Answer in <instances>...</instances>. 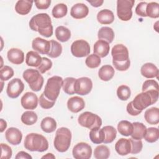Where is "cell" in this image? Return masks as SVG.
<instances>
[{"instance_id": "obj_1", "label": "cell", "mask_w": 159, "mask_h": 159, "mask_svg": "<svg viewBox=\"0 0 159 159\" xmlns=\"http://www.w3.org/2000/svg\"><path fill=\"white\" fill-rule=\"evenodd\" d=\"M29 27L38 32L45 37H50L53 34V26L49 15L47 13H40L34 16L29 21Z\"/></svg>"}, {"instance_id": "obj_2", "label": "cell", "mask_w": 159, "mask_h": 159, "mask_svg": "<svg viewBox=\"0 0 159 159\" xmlns=\"http://www.w3.org/2000/svg\"><path fill=\"white\" fill-rule=\"evenodd\" d=\"M112 64L119 71H125L130 65L127 48L122 44L115 45L111 50Z\"/></svg>"}, {"instance_id": "obj_3", "label": "cell", "mask_w": 159, "mask_h": 159, "mask_svg": "<svg viewBox=\"0 0 159 159\" xmlns=\"http://www.w3.org/2000/svg\"><path fill=\"white\" fill-rule=\"evenodd\" d=\"M24 146L25 149L31 152H43L48 148V142L47 139L41 134L30 133L26 135Z\"/></svg>"}, {"instance_id": "obj_4", "label": "cell", "mask_w": 159, "mask_h": 159, "mask_svg": "<svg viewBox=\"0 0 159 159\" xmlns=\"http://www.w3.org/2000/svg\"><path fill=\"white\" fill-rule=\"evenodd\" d=\"M158 91L150 90L138 94L132 101L135 109L140 111L148 107L149 106L155 104L158 99Z\"/></svg>"}, {"instance_id": "obj_5", "label": "cell", "mask_w": 159, "mask_h": 159, "mask_svg": "<svg viewBox=\"0 0 159 159\" xmlns=\"http://www.w3.org/2000/svg\"><path fill=\"white\" fill-rule=\"evenodd\" d=\"M71 140V133L66 127H60L56 131L53 141L55 148L59 152L67 151L70 146Z\"/></svg>"}, {"instance_id": "obj_6", "label": "cell", "mask_w": 159, "mask_h": 159, "mask_svg": "<svg viewBox=\"0 0 159 159\" xmlns=\"http://www.w3.org/2000/svg\"><path fill=\"white\" fill-rule=\"evenodd\" d=\"M63 80L59 76H53L47 80L43 94L50 101H55L58 97Z\"/></svg>"}, {"instance_id": "obj_7", "label": "cell", "mask_w": 159, "mask_h": 159, "mask_svg": "<svg viewBox=\"0 0 159 159\" xmlns=\"http://www.w3.org/2000/svg\"><path fill=\"white\" fill-rule=\"evenodd\" d=\"M22 76L32 91L37 92L42 89L44 80L38 70L27 69L23 72Z\"/></svg>"}, {"instance_id": "obj_8", "label": "cell", "mask_w": 159, "mask_h": 159, "mask_svg": "<svg viewBox=\"0 0 159 159\" xmlns=\"http://www.w3.org/2000/svg\"><path fill=\"white\" fill-rule=\"evenodd\" d=\"M78 122L81 126L89 129L100 127L102 125L101 118L98 115L89 111L81 113L78 118Z\"/></svg>"}, {"instance_id": "obj_9", "label": "cell", "mask_w": 159, "mask_h": 159, "mask_svg": "<svg viewBox=\"0 0 159 159\" xmlns=\"http://www.w3.org/2000/svg\"><path fill=\"white\" fill-rule=\"evenodd\" d=\"M134 3V0H118L117 1V14L121 20L128 21L132 18V8Z\"/></svg>"}, {"instance_id": "obj_10", "label": "cell", "mask_w": 159, "mask_h": 159, "mask_svg": "<svg viewBox=\"0 0 159 159\" xmlns=\"http://www.w3.org/2000/svg\"><path fill=\"white\" fill-rule=\"evenodd\" d=\"M90 51L89 44L88 42L83 39L74 41L71 45V52L72 55L78 58L88 56Z\"/></svg>"}, {"instance_id": "obj_11", "label": "cell", "mask_w": 159, "mask_h": 159, "mask_svg": "<svg viewBox=\"0 0 159 159\" xmlns=\"http://www.w3.org/2000/svg\"><path fill=\"white\" fill-rule=\"evenodd\" d=\"M93 88V82L89 78L81 77L76 79L74 84L75 94L84 96L89 94Z\"/></svg>"}, {"instance_id": "obj_12", "label": "cell", "mask_w": 159, "mask_h": 159, "mask_svg": "<svg viewBox=\"0 0 159 159\" xmlns=\"http://www.w3.org/2000/svg\"><path fill=\"white\" fill-rule=\"evenodd\" d=\"M72 154L76 159H89L91 157L92 148L87 143L80 142L74 146Z\"/></svg>"}, {"instance_id": "obj_13", "label": "cell", "mask_w": 159, "mask_h": 159, "mask_svg": "<svg viewBox=\"0 0 159 159\" xmlns=\"http://www.w3.org/2000/svg\"><path fill=\"white\" fill-rule=\"evenodd\" d=\"M24 84L19 78H14L7 84L6 93L10 98H17L24 91Z\"/></svg>"}, {"instance_id": "obj_14", "label": "cell", "mask_w": 159, "mask_h": 159, "mask_svg": "<svg viewBox=\"0 0 159 159\" xmlns=\"http://www.w3.org/2000/svg\"><path fill=\"white\" fill-rule=\"evenodd\" d=\"M38 98L37 95L32 92L25 93L20 99V103L25 109H35L38 105Z\"/></svg>"}, {"instance_id": "obj_15", "label": "cell", "mask_w": 159, "mask_h": 159, "mask_svg": "<svg viewBox=\"0 0 159 159\" xmlns=\"http://www.w3.org/2000/svg\"><path fill=\"white\" fill-rule=\"evenodd\" d=\"M32 47L35 52L43 55H48L51 48V44L48 40L40 37H36L32 40Z\"/></svg>"}, {"instance_id": "obj_16", "label": "cell", "mask_w": 159, "mask_h": 159, "mask_svg": "<svg viewBox=\"0 0 159 159\" xmlns=\"http://www.w3.org/2000/svg\"><path fill=\"white\" fill-rule=\"evenodd\" d=\"M5 137L7 141L11 145H17L20 143L22 134L20 130L15 127H9L5 132Z\"/></svg>"}, {"instance_id": "obj_17", "label": "cell", "mask_w": 159, "mask_h": 159, "mask_svg": "<svg viewBox=\"0 0 159 159\" xmlns=\"http://www.w3.org/2000/svg\"><path fill=\"white\" fill-rule=\"evenodd\" d=\"M89 13V8L83 3H77L72 6L70 15L76 19H81L86 17Z\"/></svg>"}, {"instance_id": "obj_18", "label": "cell", "mask_w": 159, "mask_h": 159, "mask_svg": "<svg viewBox=\"0 0 159 159\" xmlns=\"http://www.w3.org/2000/svg\"><path fill=\"white\" fill-rule=\"evenodd\" d=\"M85 107L84 101L82 98L74 96L70 98L67 101V107L71 112L77 113L83 109Z\"/></svg>"}, {"instance_id": "obj_19", "label": "cell", "mask_w": 159, "mask_h": 159, "mask_svg": "<svg viewBox=\"0 0 159 159\" xmlns=\"http://www.w3.org/2000/svg\"><path fill=\"white\" fill-rule=\"evenodd\" d=\"M7 57L9 61L15 65H20L24 62V53L19 48H12L8 50Z\"/></svg>"}, {"instance_id": "obj_20", "label": "cell", "mask_w": 159, "mask_h": 159, "mask_svg": "<svg viewBox=\"0 0 159 159\" xmlns=\"http://www.w3.org/2000/svg\"><path fill=\"white\" fill-rule=\"evenodd\" d=\"M115 150L121 156L129 154L131 150V144L129 139L124 138L120 139L115 144Z\"/></svg>"}, {"instance_id": "obj_21", "label": "cell", "mask_w": 159, "mask_h": 159, "mask_svg": "<svg viewBox=\"0 0 159 159\" xmlns=\"http://www.w3.org/2000/svg\"><path fill=\"white\" fill-rule=\"evenodd\" d=\"M142 75L147 78H157L159 74V70L156 65L152 63H146L143 65L140 69Z\"/></svg>"}, {"instance_id": "obj_22", "label": "cell", "mask_w": 159, "mask_h": 159, "mask_svg": "<svg viewBox=\"0 0 159 159\" xmlns=\"http://www.w3.org/2000/svg\"><path fill=\"white\" fill-rule=\"evenodd\" d=\"M109 43L102 40H98L94 45V53L100 58L106 57L109 52Z\"/></svg>"}, {"instance_id": "obj_23", "label": "cell", "mask_w": 159, "mask_h": 159, "mask_svg": "<svg viewBox=\"0 0 159 159\" xmlns=\"http://www.w3.org/2000/svg\"><path fill=\"white\" fill-rule=\"evenodd\" d=\"M144 118L147 123L156 125L159 122V109L158 107H152L145 111Z\"/></svg>"}, {"instance_id": "obj_24", "label": "cell", "mask_w": 159, "mask_h": 159, "mask_svg": "<svg viewBox=\"0 0 159 159\" xmlns=\"http://www.w3.org/2000/svg\"><path fill=\"white\" fill-rule=\"evenodd\" d=\"M33 2L32 1L19 0L15 5V10L20 15H26L30 12Z\"/></svg>"}, {"instance_id": "obj_25", "label": "cell", "mask_w": 159, "mask_h": 159, "mask_svg": "<svg viewBox=\"0 0 159 159\" xmlns=\"http://www.w3.org/2000/svg\"><path fill=\"white\" fill-rule=\"evenodd\" d=\"M97 20L101 24H110L114 20V13L109 9L101 10L97 14Z\"/></svg>"}, {"instance_id": "obj_26", "label": "cell", "mask_w": 159, "mask_h": 159, "mask_svg": "<svg viewBox=\"0 0 159 159\" xmlns=\"http://www.w3.org/2000/svg\"><path fill=\"white\" fill-rule=\"evenodd\" d=\"M133 124V132L131 134L132 139L135 140H142L146 133L147 127L142 122H135Z\"/></svg>"}, {"instance_id": "obj_27", "label": "cell", "mask_w": 159, "mask_h": 159, "mask_svg": "<svg viewBox=\"0 0 159 159\" xmlns=\"http://www.w3.org/2000/svg\"><path fill=\"white\" fill-rule=\"evenodd\" d=\"M89 135L91 142L95 144L103 143L105 138L104 130L102 128L100 129V127H95L91 129Z\"/></svg>"}, {"instance_id": "obj_28", "label": "cell", "mask_w": 159, "mask_h": 159, "mask_svg": "<svg viewBox=\"0 0 159 159\" xmlns=\"http://www.w3.org/2000/svg\"><path fill=\"white\" fill-rule=\"evenodd\" d=\"M114 73L115 71L114 68L109 65H103L98 71V76L99 78L104 81H107L111 80L113 78Z\"/></svg>"}, {"instance_id": "obj_29", "label": "cell", "mask_w": 159, "mask_h": 159, "mask_svg": "<svg viewBox=\"0 0 159 159\" xmlns=\"http://www.w3.org/2000/svg\"><path fill=\"white\" fill-rule=\"evenodd\" d=\"M42 60V58L35 51H29L26 54L25 63L28 66L38 67Z\"/></svg>"}, {"instance_id": "obj_30", "label": "cell", "mask_w": 159, "mask_h": 159, "mask_svg": "<svg viewBox=\"0 0 159 159\" xmlns=\"http://www.w3.org/2000/svg\"><path fill=\"white\" fill-rule=\"evenodd\" d=\"M98 37L99 40H102L110 43L114 39V32L109 27H102L98 32Z\"/></svg>"}, {"instance_id": "obj_31", "label": "cell", "mask_w": 159, "mask_h": 159, "mask_svg": "<svg viewBox=\"0 0 159 159\" xmlns=\"http://www.w3.org/2000/svg\"><path fill=\"white\" fill-rule=\"evenodd\" d=\"M40 127L43 132L46 133H52L57 129V122L51 117H46L41 121Z\"/></svg>"}, {"instance_id": "obj_32", "label": "cell", "mask_w": 159, "mask_h": 159, "mask_svg": "<svg viewBox=\"0 0 159 159\" xmlns=\"http://www.w3.org/2000/svg\"><path fill=\"white\" fill-rule=\"evenodd\" d=\"M117 130L123 136H129L133 132V124L128 120H121L117 124Z\"/></svg>"}, {"instance_id": "obj_33", "label": "cell", "mask_w": 159, "mask_h": 159, "mask_svg": "<svg viewBox=\"0 0 159 159\" xmlns=\"http://www.w3.org/2000/svg\"><path fill=\"white\" fill-rule=\"evenodd\" d=\"M55 36L57 40L61 42H67L71 37V32L66 27L60 25L55 29Z\"/></svg>"}, {"instance_id": "obj_34", "label": "cell", "mask_w": 159, "mask_h": 159, "mask_svg": "<svg viewBox=\"0 0 159 159\" xmlns=\"http://www.w3.org/2000/svg\"><path fill=\"white\" fill-rule=\"evenodd\" d=\"M21 121L27 125H32L34 124L38 119L36 113L32 111H25L21 116Z\"/></svg>"}, {"instance_id": "obj_35", "label": "cell", "mask_w": 159, "mask_h": 159, "mask_svg": "<svg viewBox=\"0 0 159 159\" xmlns=\"http://www.w3.org/2000/svg\"><path fill=\"white\" fill-rule=\"evenodd\" d=\"M109 156L110 150L106 145H98L94 150V157L96 159H107Z\"/></svg>"}, {"instance_id": "obj_36", "label": "cell", "mask_w": 159, "mask_h": 159, "mask_svg": "<svg viewBox=\"0 0 159 159\" xmlns=\"http://www.w3.org/2000/svg\"><path fill=\"white\" fill-rule=\"evenodd\" d=\"M104 134L105 138L104 140V143H110L114 141L116 139L117 135V131L116 129L111 126V125H106L102 127Z\"/></svg>"}, {"instance_id": "obj_37", "label": "cell", "mask_w": 159, "mask_h": 159, "mask_svg": "<svg viewBox=\"0 0 159 159\" xmlns=\"http://www.w3.org/2000/svg\"><path fill=\"white\" fill-rule=\"evenodd\" d=\"M68 12V8L65 4L59 3L56 4L52 11V16L56 19L62 18L65 16Z\"/></svg>"}, {"instance_id": "obj_38", "label": "cell", "mask_w": 159, "mask_h": 159, "mask_svg": "<svg viewBox=\"0 0 159 159\" xmlns=\"http://www.w3.org/2000/svg\"><path fill=\"white\" fill-rule=\"evenodd\" d=\"M149 143L157 142L159 139V130L157 127H149L147 129L145 135L143 137Z\"/></svg>"}, {"instance_id": "obj_39", "label": "cell", "mask_w": 159, "mask_h": 159, "mask_svg": "<svg viewBox=\"0 0 159 159\" xmlns=\"http://www.w3.org/2000/svg\"><path fill=\"white\" fill-rule=\"evenodd\" d=\"M147 17L151 18H158L159 17V4L156 2L147 3L146 7Z\"/></svg>"}, {"instance_id": "obj_40", "label": "cell", "mask_w": 159, "mask_h": 159, "mask_svg": "<svg viewBox=\"0 0 159 159\" xmlns=\"http://www.w3.org/2000/svg\"><path fill=\"white\" fill-rule=\"evenodd\" d=\"M51 48L48 56L50 58H57L58 57L62 52V46L56 40H51L50 41Z\"/></svg>"}, {"instance_id": "obj_41", "label": "cell", "mask_w": 159, "mask_h": 159, "mask_svg": "<svg viewBox=\"0 0 159 159\" xmlns=\"http://www.w3.org/2000/svg\"><path fill=\"white\" fill-rule=\"evenodd\" d=\"M76 79L73 77H67L63 81L62 88L63 91L70 95L75 94L74 91V84Z\"/></svg>"}, {"instance_id": "obj_42", "label": "cell", "mask_w": 159, "mask_h": 159, "mask_svg": "<svg viewBox=\"0 0 159 159\" xmlns=\"http://www.w3.org/2000/svg\"><path fill=\"white\" fill-rule=\"evenodd\" d=\"M131 94L130 89L126 85H120L117 89V96L118 98L121 101L127 100Z\"/></svg>"}, {"instance_id": "obj_43", "label": "cell", "mask_w": 159, "mask_h": 159, "mask_svg": "<svg viewBox=\"0 0 159 159\" xmlns=\"http://www.w3.org/2000/svg\"><path fill=\"white\" fill-rule=\"evenodd\" d=\"M101 58L94 53L88 55L85 60L86 65L89 68H98L101 64Z\"/></svg>"}, {"instance_id": "obj_44", "label": "cell", "mask_w": 159, "mask_h": 159, "mask_svg": "<svg viewBox=\"0 0 159 159\" xmlns=\"http://www.w3.org/2000/svg\"><path fill=\"white\" fill-rule=\"evenodd\" d=\"M13 69L9 66L5 65L0 70V78L1 81H7L14 76Z\"/></svg>"}, {"instance_id": "obj_45", "label": "cell", "mask_w": 159, "mask_h": 159, "mask_svg": "<svg viewBox=\"0 0 159 159\" xmlns=\"http://www.w3.org/2000/svg\"><path fill=\"white\" fill-rule=\"evenodd\" d=\"M142 92L150 91V90H156L158 91V83L157 81L154 80H148L144 81L142 85Z\"/></svg>"}, {"instance_id": "obj_46", "label": "cell", "mask_w": 159, "mask_h": 159, "mask_svg": "<svg viewBox=\"0 0 159 159\" xmlns=\"http://www.w3.org/2000/svg\"><path fill=\"white\" fill-rule=\"evenodd\" d=\"M131 144V150L130 153L137 154L142 151L143 144L141 140H135L132 138L129 139Z\"/></svg>"}, {"instance_id": "obj_47", "label": "cell", "mask_w": 159, "mask_h": 159, "mask_svg": "<svg viewBox=\"0 0 159 159\" xmlns=\"http://www.w3.org/2000/svg\"><path fill=\"white\" fill-rule=\"evenodd\" d=\"M39 102L40 107L45 109H48L52 108L55 103V101H50L45 97L43 93H42L39 99Z\"/></svg>"}, {"instance_id": "obj_48", "label": "cell", "mask_w": 159, "mask_h": 159, "mask_svg": "<svg viewBox=\"0 0 159 159\" xmlns=\"http://www.w3.org/2000/svg\"><path fill=\"white\" fill-rule=\"evenodd\" d=\"M52 66V61L47 57H42V60L40 65L37 67L38 70L40 73H45L48 71Z\"/></svg>"}, {"instance_id": "obj_49", "label": "cell", "mask_w": 159, "mask_h": 159, "mask_svg": "<svg viewBox=\"0 0 159 159\" xmlns=\"http://www.w3.org/2000/svg\"><path fill=\"white\" fill-rule=\"evenodd\" d=\"M1 159H9L12 157V151L11 148L6 143H1Z\"/></svg>"}, {"instance_id": "obj_50", "label": "cell", "mask_w": 159, "mask_h": 159, "mask_svg": "<svg viewBox=\"0 0 159 159\" xmlns=\"http://www.w3.org/2000/svg\"><path fill=\"white\" fill-rule=\"evenodd\" d=\"M147 3L146 2H140L135 7V13L140 17H147L146 7Z\"/></svg>"}, {"instance_id": "obj_51", "label": "cell", "mask_w": 159, "mask_h": 159, "mask_svg": "<svg viewBox=\"0 0 159 159\" xmlns=\"http://www.w3.org/2000/svg\"><path fill=\"white\" fill-rule=\"evenodd\" d=\"M35 6L39 9H47L49 7L51 1L50 0H40L34 1Z\"/></svg>"}, {"instance_id": "obj_52", "label": "cell", "mask_w": 159, "mask_h": 159, "mask_svg": "<svg viewBox=\"0 0 159 159\" xmlns=\"http://www.w3.org/2000/svg\"><path fill=\"white\" fill-rule=\"evenodd\" d=\"M127 109V112H128V114H129L130 116H138L139 114H140L142 112V111L140 110H137V109H135L134 107V106L132 104V102H130L126 107Z\"/></svg>"}, {"instance_id": "obj_53", "label": "cell", "mask_w": 159, "mask_h": 159, "mask_svg": "<svg viewBox=\"0 0 159 159\" xmlns=\"http://www.w3.org/2000/svg\"><path fill=\"white\" fill-rule=\"evenodd\" d=\"M16 159H32V157L31 155H30L28 153L24 152V151H20L17 153L16 156L15 157Z\"/></svg>"}, {"instance_id": "obj_54", "label": "cell", "mask_w": 159, "mask_h": 159, "mask_svg": "<svg viewBox=\"0 0 159 159\" xmlns=\"http://www.w3.org/2000/svg\"><path fill=\"white\" fill-rule=\"evenodd\" d=\"M87 2H89L92 6L94 7H98L101 6L103 4L104 1L103 0H93V1L87 0Z\"/></svg>"}, {"instance_id": "obj_55", "label": "cell", "mask_w": 159, "mask_h": 159, "mask_svg": "<svg viewBox=\"0 0 159 159\" xmlns=\"http://www.w3.org/2000/svg\"><path fill=\"white\" fill-rule=\"evenodd\" d=\"M7 127V122L3 119H0V132H3Z\"/></svg>"}, {"instance_id": "obj_56", "label": "cell", "mask_w": 159, "mask_h": 159, "mask_svg": "<svg viewBox=\"0 0 159 159\" xmlns=\"http://www.w3.org/2000/svg\"><path fill=\"white\" fill-rule=\"evenodd\" d=\"M42 158H55V157L51 153H48L42 157Z\"/></svg>"}, {"instance_id": "obj_57", "label": "cell", "mask_w": 159, "mask_h": 159, "mask_svg": "<svg viewBox=\"0 0 159 159\" xmlns=\"http://www.w3.org/2000/svg\"><path fill=\"white\" fill-rule=\"evenodd\" d=\"M158 21H157L156 22H155V24H154V25H153V28H154V29L158 32Z\"/></svg>"}]
</instances>
